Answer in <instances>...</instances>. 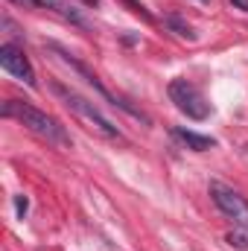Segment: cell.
I'll return each mask as SVG.
<instances>
[{
    "mask_svg": "<svg viewBox=\"0 0 248 251\" xmlns=\"http://www.w3.org/2000/svg\"><path fill=\"white\" fill-rule=\"evenodd\" d=\"M228 243H231V246H237V249H243V251L248 249V240L243 237V234H234V231L228 234Z\"/></svg>",
    "mask_w": 248,
    "mask_h": 251,
    "instance_id": "10",
    "label": "cell"
},
{
    "mask_svg": "<svg viewBox=\"0 0 248 251\" xmlns=\"http://www.w3.org/2000/svg\"><path fill=\"white\" fill-rule=\"evenodd\" d=\"M12 3H21V6H29V9H41V6H47V0H12Z\"/></svg>",
    "mask_w": 248,
    "mask_h": 251,
    "instance_id": "11",
    "label": "cell"
},
{
    "mask_svg": "<svg viewBox=\"0 0 248 251\" xmlns=\"http://www.w3.org/2000/svg\"><path fill=\"white\" fill-rule=\"evenodd\" d=\"M0 67H3L6 73H12L15 79L26 82L29 88L35 85V70H32V64H29L26 53H24L21 47H15V44H0Z\"/></svg>",
    "mask_w": 248,
    "mask_h": 251,
    "instance_id": "6",
    "label": "cell"
},
{
    "mask_svg": "<svg viewBox=\"0 0 248 251\" xmlns=\"http://www.w3.org/2000/svg\"><path fill=\"white\" fill-rule=\"evenodd\" d=\"M15 207H18V213L24 216V213H26V199H24V196H18V199H15Z\"/></svg>",
    "mask_w": 248,
    "mask_h": 251,
    "instance_id": "12",
    "label": "cell"
},
{
    "mask_svg": "<svg viewBox=\"0 0 248 251\" xmlns=\"http://www.w3.org/2000/svg\"><path fill=\"white\" fill-rule=\"evenodd\" d=\"M201 3H210V0H201Z\"/></svg>",
    "mask_w": 248,
    "mask_h": 251,
    "instance_id": "15",
    "label": "cell"
},
{
    "mask_svg": "<svg viewBox=\"0 0 248 251\" xmlns=\"http://www.w3.org/2000/svg\"><path fill=\"white\" fill-rule=\"evenodd\" d=\"M50 88H53V94L62 100L64 105H67V108H70L76 117H82V120L91 126V128H94L99 137H105V140H120V137H123V134H120V128L111 123V120H108V117H105V114H102V111H99L94 102H88L85 97H79L76 91L64 88V85H59V82H53Z\"/></svg>",
    "mask_w": 248,
    "mask_h": 251,
    "instance_id": "2",
    "label": "cell"
},
{
    "mask_svg": "<svg viewBox=\"0 0 248 251\" xmlns=\"http://www.w3.org/2000/svg\"><path fill=\"white\" fill-rule=\"evenodd\" d=\"M237 9H243V12H248V0H231Z\"/></svg>",
    "mask_w": 248,
    "mask_h": 251,
    "instance_id": "13",
    "label": "cell"
},
{
    "mask_svg": "<svg viewBox=\"0 0 248 251\" xmlns=\"http://www.w3.org/2000/svg\"><path fill=\"white\" fill-rule=\"evenodd\" d=\"M47 47H50V50H53V53H56V56H59V59H62L64 64H67V67H73V70H76V73H79V76H82V79H85V82H88V85H91V88H94V91H97V94H99L102 100H108V102H111L114 108H123L125 114H131V117H137V120H143V123H149V117H146L143 111H137V108H131V105H128L125 100H120V97H114L111 91H105V85L99 82V76H97V73H94V70H91L88 64H82V62H79L76 56H70V53L64 50L62 44H56V41H50Z\"/></svg>",
    "mask_w": 248,
    "mask_h": 251,
    "instance_id": "3",
    "label": "cell"
},
{
    "mask_svg": "<svg viewBox=\"0 0 248 251\" xmlns=\"http://www.w3.org/2000/svg\"><path fill=\"white\" fill-rule=\"evenodd\" d=\"M170 100L175 102V108L187 114L190 120H207V114H210V102L201 97V91L193 85V82H187V79H173L170 82Z\"/></svg>",
    "mask_w": 248,
    "mask_h": 251,
    "instance_id": "4",
    "label": "cell"
},
{
    "mask_svg": "<svg viewBox=\"0 0 248 251\" xmlns=\"http://www.w3.org/2000/svg\"><path fill=\"white\" fill-rule=\"evenodd\" d=\"M82 3H85V6H97L99 0H82Z\"/></svg>",
    "mask_w": 248,
    "mask_h": 251,
    "instance_id": "14",
    "label": "cell"
},
{
    "mask_svg": "<svg viewBox=\"0 0 248 251\" xmlns=\"http://www.w3.org/2000/svg\"><path fill=\"white\" fill-rule=\"evenodd\" d=\"M123 3L131 9V12H134V15H140L143 21H152V15L146 12V6H143V3H137V0H123Z\"/></svg>",
    "mask_w": 248,
    "mask_h": 251,
    "instance_id": "9",
    "label": "cell"
},
{
    "mask_svg": "<svg viewBox=\"0 0 248 251\" xmlns=\"http://www.w3.org/2000/svg\"><path fill=\"white\" fill-rule=\"evenodd\" d=\"M210 199H213V204L222 210V216L234 222V228L248 231V201H246V196H240L234 187H228V184H222V181H210Z\"/></svg>",
    "mask_w": 248,
    "mask_h": 251,
    "instance_id": "5",
    "label": "cell"
},
{
    "mask_svg": "<svg viewBox=\"0 0 248 251\" xmlns=\"http://www.w3.org/2000/svg\"><path fill=\"white\" fill-rule=\"evenodd\" d=\"M3 117L18 120L24 128H29L32 134L44 137V140H47V143H53V146H64V149H70V146H73V140H70V134L64 131V126L59 123L56 117H50L47 111H41V108L29 105V102L6 100V102H3Z\"/></svg>",
    "mask_w": 248,
    "mask_h": 251,
    "instance_id": "1",
    "label": "cell"
},
{
    "mask_svg": "<svg viewBox=\"0 0 248 251\" xmlns=\"http://www.w3.org/2000/svg\"><path fill=\"white\" fill-rule=\"evenodd\" d=\"M164 26L167 29H173L178 38H187V41H196V32H193V26L187 24L184 18H178V15H164Z\"/></svg>",
    "mask_w": 248,
    "mask_h": 251,
    "instance_id": "8",
    "label": "cell"
},
{
    "mask_svg": "<svg viewBox=\"0 0 248 251\" xmlns=\"http://www.w3.org/2000/svg\"><path fill=\"white\" fill-rule=\"evenodd\" d=\"M173 134L184 143L187 149H193V152H207V149H213V146H216V140H213V137L198 134V131H190V128H184V126H175V128H173Z\"/></svg>",
    "mask_w": 248,
    "mask_h": 251,
    "instance_id": "7",
    "label": "cell"
}]
</instances>
